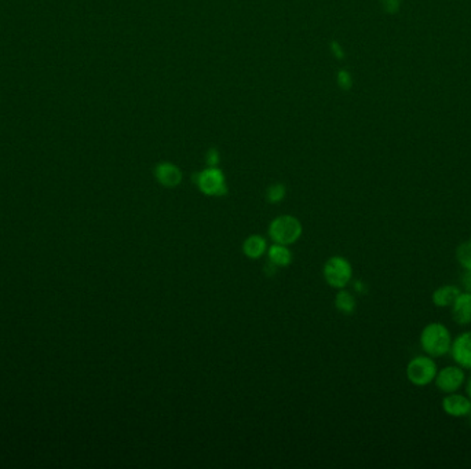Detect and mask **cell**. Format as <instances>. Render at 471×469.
<instances>
[{"mask_svg": "<svg viewBox=\"0 0 471 469\" xmlns=\"http://www.w3.org/2000/svg\"><path fill=\"white\" fill-rule=\"evenodd\" d=\"M450 354L456 365L471 371V331L460 333L452 340Z\"/></svg>", "mask_w": 471, "mask_h": 469, "instance_id": "cell-7", "label": "cell"}, {"mask_svg": "<svg viewBox=\"0 0 471 469\" xmlns=\"http://www.w3.org/2000/svg\"><path fill=\"white\" fill-rule=\"evenodd\" d=\"M442 411L450 417L462 418L471 414V399L467 395H462L459 392L445 393L442 399Z\"/></svg>", "mask_w": 471, "mask_h": 469, "instance_id": "cell-8", "label": "cell"}, {"mask_svg": "<svg viewBox=\"0 0 471 469\" xmlns=\"http://www.w3.org/2000/svg\"><path fill=\"white\" fill-rule=\"evenodd\" d=\"M380 4L388 14H395L400 9V0H380Z\"/></svg>", "mask_w": 471, "mask_h": 469, "instance_id": "cell-18", "label": "cell"}, {"mask_svg": "<svg viewBox=\"0 0 471 469\" xmlns=\"http://www.w3.org/2000/svg\"><path fill=\"white\" fill-rule=\"evenodd\" d=\"M266 239L262 235H251L244 241L243 252L250 259H258L266 252Z\"/></svg>", "mask_w": 471, "mask_h": 469, "instance_id": "cell-12", "label": "cell"}, {"mask_svg": "<svg viewBox=\"0 0 471 469\" xmlns=\"http://www.w3.org/2000/svg\"><path fill=\"white\" fill-rule=\"evenodd\" d=\"M324 277L331 287L345 288L353 277L352 264L342 256H334L324 266Z\"/></svg>", "mask_w": 471, "mask_h": 469, "instance_id": "cell-5", "label": "cell"}, {"mask_svg": "<svg viewBox=\"0 0 471 469\" xmlns=\"http://www.w3.org/2000/svg\"><path fill=\"white\" fill-rule=\"evenodd\" d=\"M157 182L164 187H177L182 180V172L171 163H161L155 170Z\"/></svg>", "mask_w": 471, "mask_h": 469, "instance_id": "cell-10", "label": "cell"}, {"mask_svg": "<svg viewBox=\"0 0 471 469\" xmlns=\"http://www.w3.org/2000/svg\"><path fill=\"white\" fill-rule=\"evenodd\" d=\"M452 319L460 325H470L471 324V294L462 291L456 297L451 307Z\"/></svg>", "mask_w": 471, "mask_h": 469, "instance_id": "cell-9", "label": "cell"}, {"mask_svg": "<svg viewBox=\"0 0 471 469\" xmlns=\"http://www.w3.org/2000/svg\"><path fill=\"white\" fill-rule=\"evenodd\" d=\"M269 262L277 267H285L293 262V254L287 245L275 242L269 248Z\"/></svg>", "mask_w": 471, "mask_h": 469, "instance_id": "cell-13", "label": "cell"}, {"mask_svg": "<svg viewBox=\"0 0 471 469\" xmlns=\"http://www.w3.org/2000/svg\"><path fill=\"white\" fill-rule=\"evenodd\" d=\"M438 366L432 356L419 355L407 365V378L415 387H426L434 383Z\"/></svg>", "mask_w": 471, "mask_h": 469, "instance_id": "cell-2", "label": "cell"}, {"mask_svg": "<svg viewBox=\"0 0 471 469\" xmlns=\"http://www.w3.org/2000/svg\"><path fill=\"white\" fill-rule=\"evenodd\" d=\"M462 289L457 285H442L432 294V303L438 309H450Z\"/></svg>", "mask_w": 471, "mask_h": 469, "instance_id": "cell-11", "label": "cell"}, {"mask_svg": "<svg viewBox=\"0 0 471 469\" xmlns=\"http://www.w3.org/2000/svg\"><path fill=\"white\" fill-rule=\"evenodd\" d=\"M460 284H462V288L465 292L471 294V272L465 270V273L462 274V278H460Z\"/></svg>", "mask_w": 471, "mask_h": 469, "instance_id": "cell-20", "label": "cell"}, {"mask_svg": "<svg viewBox=\"0 0 471 469\" xmlns=\"http://www.w3.org/2000/svg\"><path fill=\"white\" fill-rule=\"evenodd\" d=\"M285 186L281 185V183H275V185H272L268 192H266V200L270 202V204H277L280 201L284 200L285 197Z\"/></svg>", "mask_w": 471, "mask_h": 469, "instance_id": "cell-16", "label": "cell"}, {"mask_svg": "<svg viewBox=\"0 0 471 469\" xmlns=\"http://www.w3.org/2000/svg\"><path fill=\"white\" fill-rule=\"evenodd\" d=\"M335 306L340 313L353 314L355 310V299L353 294L342 291L335 297Z\"/></svg>", "mask_w": 471, "mask_h": 469, "instance_id": "cell-14", "label": "cell"}, {"mask_svg": "<svg viewBox=\"0 0 471 469\" xmlns=\"http://www.w3.org/2000/svg\"><path fill=\"white\" fill-rule=\"evenodd\" d=\"M354 289L358 292V294H365L367 292V287L363 281H357L355 285H354Z\"/></svg>", "mask_w": 471, "mask_h": 469, "instance_id": "cell-21", "label": "cell"}, {"mask_svg": "<svg viewBox=\"0 0 471 469\" xmlns=\"http://www.w3.org/2000/svg\"><path fill=\"white\" fill-rule=\"evenodd\" d=\"M331 48H333V51H334L336 58H342V57H343V51H342V48H340V46H339L338 43H333Z\"/></svg>", "mask_w": 471, "mask_h": 469, "instance_id": "cell-22", "label": "cell"}, {"mask_svg": "<svg viewBox=\"0 0 471 469\" xmlns=\"http://www.w3.org/2000/svg\"><path fill=\"white\" fill-rule=\"evenodd\" d=\"M219 152L216 149H210L206 155V161L208 164V167H216L219 163Z\"/></svg>", "mask_w": 471, "mask_h": 469, "instance_id": "cell-19", "label": "cell"}, {"mask_svg": "<svg viewBox=\"0 0 471 469\" xmlns=\"http://www.w3.org/2000/svg\"><path fill=\"white\" fill-rule=\"evenodd\" d=\"M465 386H466V392H467V396L470 398L471 399V374L466 378V383H465Z\"/></svg>", "mask_w": 471, "mask_h": 469, "instance_id": "cell-23", "label": "cell"}, {"mask_svg": "<svg viewBox=\"0 0 471 469\" xmlns=\"http://www.w3.org/2000/svg\"><path fill=\"white\" fill-rule=\"evenodd\" d=\"M452 340L451 331L441 322L427 324L420 333V347L426 355L432 358L450 354Z\"/></svg>", "mask_w": 471, "mask_h": 469, "instance_id": "cell-1", "label": "cell"}, {"mask_svg": "<svg viewBox=\"0 0 471 469\" xmlns=\"http://www.w3.org/2000/svg\"><path fill=\"white\" fill-rule=\"evenodd\" d=\"M197 187L206 196L221 197L228 193L223 172L216 167H208L196 175Z\"/></svg>", "mask_w": 471, "mask_h": 469, "instance_id": "cell-4", "label": "cell"}, {"mask_svg": "<svg viewBox=\"0 0 471 469\" xmlns=\"http://www.w3.org/2000/svg\"><path fill=\"white\" fill-rule=\"evenodd\" d=\"M466 373L465 369L459 365H450L437 371V376L434 378L435 387L444 393H452L457 392L466 383Z\"/></svg>", "mask_w": 471, "mask_h": 469, "instance_id": "cell-6", "label": "cell"}, {"mask_svg": "<svg viewBox=\"0 0 471 469\" xmlns=\"http://www.w3.org/2000/svg\"><path fill=\"white\" fill-rule=\"evenodd\" d=\"M338 84L342 90H350L352 86H353V78H352V75L348 72V71H340L338 73Z\"/></svg>", "mask_w": 471, "mask_h": 469, "instance_id": "cell-17", "label": "cell"}, {"mask_svg": "<svg viewBox=\"0 0 471 469\" xmlns=\"http://www.w3.org/2000/svg\"><path fill=\"white\" fill-rule=\"evenodd\" d=\"M269 234L277 244L290 245L302 234V225L294 216H278L270 223Z\"/></svg>", "mask_w": 471, "mask_h": 469, "instance_id": "cell-3", "label": "cell"}, {"mask_svg": "<svg viewBox=\"0 0 471 469\" xmlns=\"http://www.w3.org/2000/svg\"><path fill=\"white\" fill-rule=\"evenodd\" d=\"M456 259L457 263L465 269L471 272V239L462 242L457 248H456Z\"/></svg>", "mask_w": 471, "mask_h": 469, "instance_id": "cell-15", "label": "cell"}]
</instances>
